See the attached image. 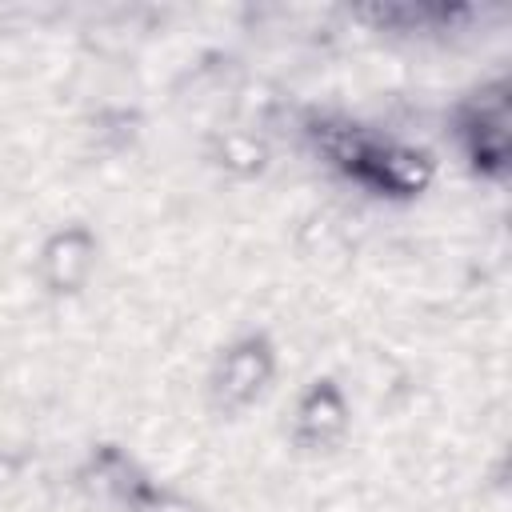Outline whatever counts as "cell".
<instances>
[{"label":"cell","mask_w":512,"mask_h":512,"mask_svg":"<svg viewBox=\"0 0 512 512\" xmlns=\"http://www.w3.org/2000/svg\"><path fill=\"white\" fill-rule=\"evenodd\" d=\"M92 268V236L88 228H64L44 248V280L52 292H76Z\"/></svg>","instance_id":"7a4b0ae2"},{"label":"cell","mask_w":512,"mask_h":512,"mask_svg":"<svg viewBox=\"0 0 512 512\" xmlns=\"http://www.w3.org/2000/svg\"><path fill=\"white\" fill-rule=\"evenodd\" d=\"M220 148H224V160H228L232 168H240V172H256L260 160H264V148H260L252 136H240V132L228 136Z\"/></svg>","instance_id":"277c9868"},{"label":"cell","mask_w":512,"mask_h":512,"mask_svg":"<svg viewBox=\"0 0 512 512\" xmlns=\"http://www.w3.org/2000/svg\"><path fill=\"white\" fill-rule=\"evenodd\" d=\"M272 376V352L264 340H240L236 348L224 352L220 368H216V392L228 404H248Z\"/></svg>","instance_id":"6da1fadb"},{"label":"cell","mask_w":512,"mask_h":512,"mask_svg":"<svg viewBox=\"0 0 512 512\" xmlns=\"http://www.w3.org/2000/svg\"><path fill=\"white\" fill-rule=\"evenodd\" d=\"M344 424H348V412H344L340 392H336L328 380L312 384V388L304 392L300 408H296V436H300L304 444H316V448H320V444L340 440Z\"/></svg>","instance_id":"3957f363"}]
</instances>
